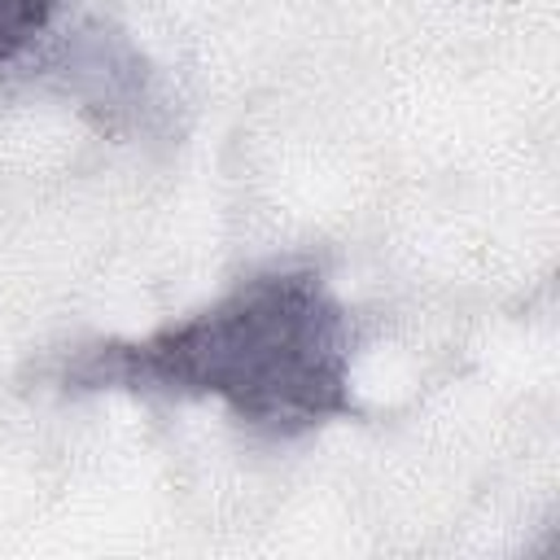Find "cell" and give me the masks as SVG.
<instances>
[{
  "mask_svg": "<svg viewBox=\"0 0 560 560\" xmlns=\"http://www.w3.org/2000/svg\"><path fill=\"white\" fill-rule=\"evenodd\" d=\"M350 359V315L328 280L262 267L175 324L61 354L52 381L70 394L214 398L254 433L302 438L354 416Z\"/></svg>",
  "mask_w": 560,
  "mask_h": 560,
  "instance_id": "cell-1",
  "label": "cell"
},
{
  "mask_svg": "<svg viewBox=\"0 0 560 560\" xmlns=\"http://www.w3.org/2000/svg\"><path fill=\"white\" fill-rule=\"evenodd\" d=\"M57 0H0V66L18 61L52 22Z\"/></svg>",
  "mask_w": 560,
  "mask_h": 560,
  "instance_id": "cell-2",
  "label": "cell"
}]
</instances>
